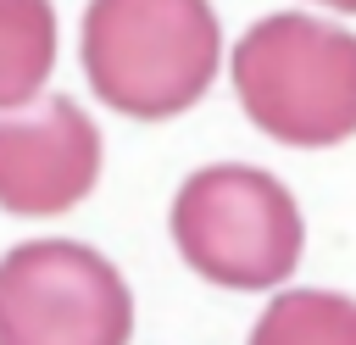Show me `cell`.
<instances>
[{
	"mask_svg": "<svg viewBox=\"0 0 356 345\" xmlns=\"http://www.w3.org/2000/svg\"><path fill=\"white\" fill-rule=\"evenodd\" d=\"M323 6H334V11H356V0H323Z\"/></svg>",
	"mask_w": 356,
	"mask_h": 345,
	"instance_id": "8",
	"label": "cell"
},
{
	"mask_svg": "<svg viewBox=\"0 0 356 345\" xmlns=\"http://www.w3.org/2000/svg\"><path fill=\"white\" fill-rule=\"evenodd\" d=\"M222 61L211 0H89L83 72L89 89L139 122L189 111Z\"/></svg>",
	"mask_w": 356,
	"mask_h": 345,
	"instance_id": "1",
	"label": "cell"
},
{
	"mask_svg": "<svg viewBox=\"0 0 356 345\" xmlns=\"http://www.w3.org/2000/svg\"><path fill=\"white\" fill-rule=\"evenodd\" d=\"M172 245L178 256L228 289L284 284L300 262L306 223L295 195L245 161H217L184 178L172 195Z\"/></svg>",
	"mask_w": 356,
	"mask_h": 345,
	"instance_id": "3",
	"label": "cell"
},
{
	"mask_svg": "<svg viewBox=\"0 0 356 345\" xmlns=\"http://www.w3.org/2000/svg\"><path fill=\"white\" fill-rule=\"evenodd\" d=\"M134 295L78 239H28L0 256V345H128Z\"/></svg>",
	"mask_w": 356,
	"mask_h": 345,
	"instance_id": "4",
	"label": "cell"
},
{
	"mask_svg": "<svg viewBox=\"0 0 356 345\" xmlns=\"http://www.w3.org/2000/svg\"><path fill=\"white\" fill-rule=\"evenodd\" d=\"M250 345H356V300L334 289H289L256 317Z\"/></svg>",
	"mask_w": 356,
	"mask_h": 345,
	"instance_id": "7",
	"label": "cell"
},
{
	"mask_svg": "<svg viewBox=\"0 0 356 345\" xmlns=\"http://www.w3.org/2000/svg\"><path fill=\"white\" fill-rule=\"evenodd\" d=\"M100 178V134L78 100L56 95L33 117H0V211L56 217Z\"/></svg>",
	"mask_w": 356,
	"mask_h": 345,
	"instance_id": "5",
	"label": "cell"
},
{
	"mask_svg": "<svg viewBox=\"0 0 356 345\" xmlns=\"http://www.w3.org/2000/svg\"><path fill=\"white\" fill-rule=\"evenodd\" d=\"M56 67L50 0H0V111L28 106Z\"/></svg>",
	"mask_w": 356,
	"mask_h": 345,
	"instance_id": "6",
	"label": "cell"
},
{
	"mask_svg": "<svg viewBox=\"0 0 356 345\" xmlns=\"http://www.w3.org/2000/svg\"><path fill=\"white\" fill-rule=\"evenodd\" d=\"M234 89L250 122L284 145H339L356 134V33L278 11L234 45Z\"/></svg>",
	"mask_w": 356,
	"mask_h": 345,
	"instance_id": "2",
	"label": "cell"
}]
</instances>
